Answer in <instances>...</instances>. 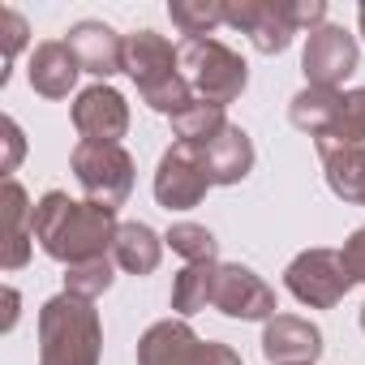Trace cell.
I'll use <instances>...</instances> for the list:
<instances>
[{
    "instance_id": "1",
    "label": "cell",
    "mask_w": 365,
    "mask_h": 365,
    "mask_svg": "<svg viewBox=\"0 0 365 365\" xmlns=\"http://www.w3.org/2000/svg\"><path fill=\"white\" fill-rule=\"evenodd\" d=\"M116 232H120L116 211L78 202L61 190H52L35 202V241L43 245L48 258H56L65 267L108 258V250L116 245Z\"/></svg>"
},
{
    "instance_id": "2",
    "label": "cell",
    "mask_w": 365,
    "mask_h": 365,
    "mask_svg": "<svg viewBox=\"0 0 365 365\" xmlns=\"http://www.w3.org/2000/svg\"><path fill=\"white\" fill-rule=\"evenodd\" d=\"M103 327L86 297L61 292L39 309V365H99Z\"/></svg>"
},
{
    "instance_id": "3",
    "label": "cell",
    "mask_w": 365,
    "mask_h": 365,
    "mask_svg": "<svg viewBox=\"0 0 365 365\" xmlns=\"http://www.w3.org/2000/svg\"><path fill=\"white\" fill-rule=\"evenodd\" d=\"M228 26L250 35L262 56H275L292 43V35L327 26V5L322 0H232Z\"/></svg>"
},
{
    "instance_id": "4",
    "label": "cell",
    "mask_w": 365,
    "mask_h": 365,
    "mask_svg": "<svg viewBox=\"0 0 365 365\" xmlns=\"http://www.w3.org/2000/svg\"><path fill=\"white\" fill-rule=\"evenodd\" d=\"M176 61H180V73H185L190 91L202 103L228 108L250 86V65L220 39H180Z\"/></svg>"
},
{
    "instance_id": "5",
    "label": "cell",
    "mask_w": 365,
    "mask_h": 365,
    "mask_svg": "<svg viewBox=\"0 0 365 365\" xmlns=\"http://www.w3.org/2000/svg\"><path fill=\"white\" fill-rule=\"evenodd\" d=\"M69 168L78 176V185L86 202L103 211H120L129 190H133V155L120 142H78L69 155Z\"/></svg>"
},
{
    "instance_id": "6",
    "label": "cell",
    "mask_w": 365,
    "mask_h": 365,
    "mask_svg": "<svg viewBox=\"0 0 365 365\" xmlns=\"http://www.w3.org/2000/svg\"><path fill=\"white\" fill-rule=\"evenodd\" d=\"M284 288H288L301 305H309V309H331V305H339V301L348 297L352 275H348L339 250H305V254H297V258L288 262Z\"/></svg>"
},
{
    "instance_id": "7",
    "label": "cell",
    "mask_w": 365,
    "mask_h": 365,
    "mask_svg": "<svg viewBox=\"0 0 365 365\" xmlns=\"http://www.w3.org/2000/svg\"><path fill=\"white\" fill-rule=\"evenodd\" d=\"M211 190V176L202 168V155L198 146L190 142H172L155 168V198L163 211H190L207 198Z\"/></svg>"
},
{
    "instance_id": "8",
    "label": "cell",
    "mask_w": 365,
    "mask_h": 365,
    "mask_svg": "<svg viewBox=\"0 0 365 365\" xmlns=\"http://www.w3.org/2000/svg\"><path fill=\"white\" fill-rule=\"evenodd\" d=\"M356 39L344 31V26H318L309 31L305 39V52H301V69H305V82L309 86H322V91H339L344 78L356 73Z\"/></svg>"
},
{
    "instance_id": "9",
    "label": "cell",
    "mask_w": 365,
    "mask_h": 365,
    "mask_svg": "<svg viewBox=\"0 0 365 365\" xmlns=\"http://www.w3.org/2000/svg\"><path fill=\"white\" fill-rule=\"evenodd\" d=\"M211 305L228 318H241V322H271L275 318V292L241 262H220Z\"/></svg>"
},
{
    "instance_id": "10",
    "label": "cell",
    "mask_w": 365,
    "mask_h": 365,
    "mask_svg": "<svg viewBox=\"0 0 365 365\" xmlns=\"http://www.w3.org/2000/svg\"><path fill=\"white\" fill-rule=\"evenodd\" d=\"M73 129L82 133V142H120L129 129V103L120 91H112L108 82L86 86L73 103Z\"/></svg>"
},
{
    "instance_id": "11",
    "label": "cell",
    "mask_w": 365,
    "mask_h": 365,
    "mask_svg": "<svg viewBox=\"0 0 365 365\" xmlns=\"http://www.w3.org/2000/svg\"><path fill=\"white\" fill-rule=\"evenodd\" d=\"M262 356L271 365H314L322 356V331L305 318L275 314L262 327Z\"/></svg>"
},
{
    "instance_id": "12",
    "label": "cell",
    "mask_w": 365,
    "mask_h": 365,
    "mask_svg": "<svg viewBox=\"0 0 365 365\" xmlns=\"http://www.w3.org/2000/svg\"><path fill=\"white\" fill-rule=\"evenodd\" d=\"M65 43L78 56L82 73H95V78L125 73V35H116L108 22H78L69 26Z\"/></svg>"
},
{
    "instance_id": "13",
    "label": "cell",
    "mask_w": 365,
    "mask_h": 365,
    "mask_svg": "<svg viewBox=\"0 0 365 365\" xmlns=\"http://www.w3.org/2000/svg\"><path fill=\"white\" fill-rule=\"evenodd\" d=\"M198 155H202V168H207V176H211V185H241V180L254 172V142H250V133H245L241 125H232V120H228L211 142H202Z\"/></svg>"
},
{
    "instance_id": "14",
    "label": "cell",
    "mask_w": 365,
    "mask_h": 365,
    "mask_svg": "<svg viewBox=\"0 0 365 365\" xmlns=\"http://www.w3.org/2000/svg\"><path fill=\"white\" fill-rule=\"evenodd\" d=\"M125 73L138 82V91L155 86V82L180 73L176 48L163 35H155V31H133V35H125Z\"/></svg>"
},
{
    "instance_id": "15",
    "label": "cell",
    "mask_w": 365,
    "mask_h": 365,
    "mask_svg": "<svg viewBox=\"0 0 365 365\" xmlns=\"http://www.w3.org/2000/svg\"><path fill=\"white\" fill-rule=\"evenodd\" d=\"M78 73H82V65H78V56L69 52L65 39H48V43H39V48L31 52L26 78H31L35 95H43V99H69Z\"/></svg>"
},
{
    "instance_id": "16",
    "label": "cell",
    "mask_w": 365,
    "mask_h": 365,
    "mask_svg": "<svg viewBox=\"0 0 365 365\" xmlns=\"http://www.w3.org/2000/svg\"><path fill=\"white\" fill-rule=\"evenodd\" d=\"M198 348H202V339L194 335L190 322L163 318L138 339V365H194Z\"/></svg>"
},
{
    "instance_id": "17",
    "label": "cell",
    "mask_w": 365,
    "mask_h": 365,
    "mask_svg": "<svg viewBox=\"0 0 365 365\" xmlns=\"http://www.w3.org/2000/svg\"><path fill=\"white\" fill-rule=\"evenodd\" d=\"M0 202H5V207H0V215H5V254H0V262H5V271H18V267H26V258H31L35 207L26 202V190L18 185L14 176L5 180V198H0Z\"/></svg>"
},
{
    "instance_id": "18",
    "label": "cell",
    "mask_w": 365,
    "mask_h": 365,
    "mask_svg": "<svg viewBox=\"0 0 365 365\" xmlns=\"http://www.w3.org/2000/svg\"><path fill=\"white\" fill-rule=\"evenodd\" d=\"M322 172L335 198L365 207V146H339V142H318Z\"/></svg>"
},
{
    "instance_id": "19",
    "label": "cell",
    "mask_w": 365,
    "mask_h": 365,
    "mask_svg": "<svg viewBox=\"0 0 365 365\" xmlns=\"http://www.w3.org/2000/svg\"><path fill=\"white\" fill-rule=\"evenodd\" d=\"M339 103H344V95H339V91L305 86L301 95H292V103H288V120H292L301 133H309L314 142H322V138H331V129H335Z\"/></svg>"
},
{
    "instance_id": "20",
    "label": "cell",
    "mask_w": 365,
    "mask_h": 365,
    "mask_svg": "<svg viewBox=\"0 0 365 365\" xmlns=\"http://www.w3.org/2000/svg\"><path fill=\"white\" fill-rule=\"evenodd\" d=\"M163 258V237L146 224H120L116 245H112V262L129 275H150Z\"/></svg>"
},
{
    "instance_id": "21",
    "label": "cell",
    "mask_w": 365,
    "mask_h": 365,
    "mask_svg": "<svg viewBox=\"0 0 365 365\" xmlns=\"http://www.w3.org/2000/svg\"><path fill=\"white\" fill-rule=\"evenodd\" d=\"M215 271H220V262H185V271L172 279V309L185 318L207 309L211 292H215Z\"/></svg>"
},
{
    "instance_id": "22",
    "label": "cell",
    "mask_w": 365,
    "mask_h": 365,
    "mask_svg": "<svg viewBox=\"0 0 365 365\" xmlns=\"http://www.w3.org/2000/svg\"><path fill=\"white\" fill-rule=\"evenodd\" d=\"M168 18L185 39H211V31L228 22V5L224 0H172Z\"/></svg>"
},
{
    "instance_id": "23",
    "label": "cell",
    "mask_w": 365,
    "mask_h": 365,
    "mask_svg": "<svg viewBox=\"0 0 365 365\" xmlns=\"http://www.w3.org/2000/svg\"><path fill=\"white\" fill-rule=\"evenodd\" d=\"M224 125H228L224 108H215V103H202V99H194L185 112H176V116H172V133H176V142H190V146H202V142H211V138H215Z\"/></svg>"
},
{
    "instance_id": "24",
    "label": "cell",
    "mask_w": 365,
    "mask_h": 365,
    "mask_svg": "<svg viewBox=\"0 0 365 365\" xmlns=\"http://www.w3.org/2000/svg\"><path fill=\"white\" fill-rule=\"evenodd\" d=\"M163 245H172V254H180L185 262H215V254H220L215 232L202 224H172Z\"/></svg>"
},
{
    "instance_id": "25",
    "label": "cell",
    "mask_w": 365,
    "mask_h": 365,
    "mask_svg": "<svg viewBox=\"0 0 365 365\" xmlns=\"http://www.w3.org/2000/svg\"><path fill=\"white\" fill-rule=\"evenodd\" d=\"M322 142H339V146H365V86H356V91H344V103H339L335 129H331V138H322Z\"/></svg>"
},
{
    "instance_id": "26",
    "label": "cell",
    "mask_w": 365,
    "mask_h": 365,
    "mask_svg": "<svg viewBox=\"0 0 365 365\" xmlns=\"http://www.w3.org/2000/svg\"><path fill=\"white\" fill-rule=\"evenodd\" d=\"M112 279H116V275H112V258H91V262L69 267V275H65V292L95 301V297H103V292L112 288Z\"/></svg>"
},
{
    "instance_id": "27",
    "label": "cell",
    "mask_w": 365,
    "mask_h": 365,
    "mask_svg": "<svg viewBox=\"0 0 365 365\" xmlns=\"http://www.w3.org/2000/svg\"><path fill=\"white\" fill-rule=\"evenodd\" d=\"M26 18L18 9H0V39H5V65H14V56L26 48Z\"/></svg>"
},
{
    "instance_id": "28",
    "label": "cell",
    "mask_w": 365,
    "mask_h": 365,
    "mask_svg": "<svg viewBox=\"0 0 365 365\" xmlns=\"http://www.w3.org/2000/svg\"><path fill=\"white\" fill-rule=\"evenodd\" d=\"M339 258H344V267H348L352 284H365V228H356V232H352V237L344 241Z\"/></svg>"
},
{
    "instance_id": "29",
    "label": "cell",
    "mask_w": 365,
    "mask_h": 365,
    "mask_svg": "<svg viewBox=\"0 0 365 365\" xmlns=\"http://www.w3.org/2000/svg\"><path fill=\"white\" fill-rule=\"evenodd\" d=\"M0 133H5V159H0V172H14V168H18V159H22V150H26L22 129H18V120H14V116H5V120H0Z\"/></svg>"
},
{
    "instance_id": "30",
    "label": "cell",
    "mask_w": 365,
    "mask_h": 365,
    "mask_svg": "<svg viewBox=\"0 0 365 365\" xmlns=\"http://www.w3.org/2000/svg\"><path fill=\"white\" fill-rule=\"evenodd\" d=\"M194 365H241V356L228 344H202L198 356H194Z\"/></svg>"
},
{
    "instance_id": "31",
    "label": "cell",
    "mask_w": 365,
    "mask_h": 365,
    "mask_svg": "<svg viewBox=\"0 0 365 365\" xmlns=\"http://www.w3.org/2000/svg\"><path fill=\"white\" fill-rule=\"evenodd\" d=\"M5 305H9V309H5V331H14V322H18V292H14V288L5 292Z\"/></svg>"
},
{
    "instance_id": "32",
    "label": "cell",
    "mask_w": 365,
    "mask_h": 365,
    "mask_svg": "<svg viewBox=\"0 0 365 365\" xmlns=\"http://www.w3.org/2000/svg\"><path fill=\"white\" fill-rule=\"evenodd\" d=\"M356 22H361V35H365V5L356 9Z\"/></svg>"
},
{
    "instance_id": "33",
    "label": "cell",
    "mask_w": 365,
    "mask_h": 365,
    "mask_svg": "<svg viewBox=\"0 0 365 365\" xmlns=\"http://www.w3.org/2000/svg\"><path fill=\"white\" fill-rule=\"evenodd\" d=\"M361 331H365V305H361Z\"/></svg>"
}]
</instances>
